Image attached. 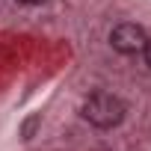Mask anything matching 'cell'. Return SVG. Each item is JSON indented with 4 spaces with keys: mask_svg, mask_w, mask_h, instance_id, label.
Wrapping results in <instances>:
<instances>
[{
    "mask_svg": "<svg viewBox=\"0 0 151 151\" xmlns=\"http://www.w3.org/2000/svg\"><path fill=\"white\" fill-rule=\"evenodd\" d=\"M127 107L119 95L113 92H92L86 95V101L80 104V116L92 124V127H101V130H110L116 124H122Z\"/></svg>",
    "mask_w": 151,
    "mask_h": 151,
    "instance_id": "obj_1",
    "label": "cell"
},
{
    "mask_svg": "<svg viewBox=\"0 0 151 151\" xmlns=\"http://www.w3.org/2000/svg\"><path fill=\"white\" fill-rule=\"evenodd\" d=\"M145 42H148L145 30H142L139 24H130V21L113 27V33H110V45H113V50H119V53H124V56L142 53Z\"/></svg>",
    "mask_w": 151,
    "mask_h": 151,
    "instance_id": "obj_2",
    "label": "cell"
},
{
    "mask_svg": "<svg viewBox=\"0 0 151 151\" xmlns=\"http://www.w3.org/2000/svg\"><path fill=\"white\" fill-rule=\"evenodd\" d=\"M42 124V116L39 113H33V116H27L24 119V124H21V136L24 139H33V133H36V127Z\"/></svg>",
    "mask_w": 151,
    "mask_h": 151,
    "instance_id": "obj_3",
    "label": "cell"
},
{
    "mask_svg": "<svg viewBox=\"0 0 151 151\" xmlns=\"http://www.w3.org/2000/svg\"><path fill=\"white\" fill-rule=\"evenodd\" d=\"M142 56H145V62H148V68H151V39L145 42V47H142Z\"/></svg>",
    "mask_w": 151,
    "mask_h": 151,
    "instance_id": "obj_4",
    "label": "cell"
},
{
    "mask_svg": "<svg viewBox=\"0 0 151 151\" xmlns=\"http://www.w3.org/2000/svg\"><path fill=\"white\" fill-rule=\"evenodd\" d=\"M18 3H24V6H42V3H47V0H18Z\"/></svg>",
    "mask_w": 151,
    "mask_h": 151,
    "instance_id": "obj_5",
    "label": "cell"
}]
</instances>
